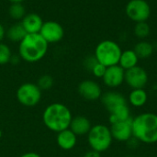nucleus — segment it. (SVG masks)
Returning a JSON list of instances; mask_svg holds the SVG:
<instances>
[{"instance_id": "obj_1", "label": "nucleus", "mask_w": 157, "mask_h": 157, "mask_svg": "<svg viewBox=\"0 0 157 157\" xmlns=\"http://www.w3.org/2000/svg\"><path fill=\"white\" fill-rule=\"evenodd\" d=\"M73 115L69 108L63 103L48 105L42 113V121L47 129L53 132H60L69 129Z\"/></svg>"}, {"instance_id": "obj_24", "label": "nucleus", "mask_w": 157, "mask_h": 157, "mask_svg": "<svg viewBox=\"0 0 157 157\" xmlns=\"http://www.w3.org/2000/svg\"><path fill=\"white\" fill-rule=\"evenodd\" d=\"M11 56H12V52L9 46L1 41L0 42V65L9 63Z\"/></svg>"}, {"instance_id": "obj_14", "label": "nucleus", "mask_w": 157, "mask_h": 157, "mask_svg": "<svg viewBox=\"0 0 157 157\" xmlns=\"http://www.w3.org/2000/svg\"><path fill=\"white\" fill-rule=\"evenodd\" d=\"M43 20L36 13H28L25 17L20 20L23 28L25 29L28 34H35L40 33V30L43 25Z\"/></svg>"}, {"instance_id": "obj_17", "label": "nucleus", "mask_w": 157, "mask_h": 157, "mask_svg": "<svg viewBox=\"0 0 157 157\" xmlns=\"http://www.w3.org/2000/svg\"><path fill=\"white\" fill-rule=\"evenodd\" d=\"M139 60H140L139 57L137 56V54L133 50H125L122 51L121 52L119 65L126 71L132 67L137 66Z\"/></svg>"}, {"instance_id": "obj_22", "label": "nucleus", "mask_w": 157, "mask_h": 157, "mask_svg": "<svg viewBox=\"0 0 157 157\" xmlns=\"http://www.w3.org/2000/svg\"><path fill=\"white\" fill-rule=\"evenodd\" d=\"M8 14L12 19L21 20L27 13L22 3H11L8 8Z\"/></svg>"}, {"instance_id": "obj_10", "label": "nucleus", "mask_w": 157, "mask_h": 157, "mask_svg": "<svg viewBox=\"0 0 157 157\" xmlns=\"http://www.w3.org/2000/svg\"><path fill=\"white\" fill-rule=\"evenodd\" d=\"M110 132L113 140L127 143L132 136V118L120 122L110 124Z\"/></svg>"}, {"instance_id": "obj_3", "label": "nucleus", "mask_w": 157, "mask_h": 157, "mask_svg": "<svg viewBox=\"0 0 157 157\" xmlns=\"http://www.w3.org/2000/svg\"><path fill=\"white\" fill-rule=\"evenodd\" d=\"M48 42L40 33L27 34L18 43V55L25 62L36 63L44 58L48 52Z\"/></svg>"}, {"instance_id": "obj_8", "label": "nucleus", "mask_w": 157, "mask_h": 157, "mask_svg": "<svg viewBox=\"0 0 157 157\" xmlns=\"http://www.w3.org/2000/svg\"><path fill=\"white\" fill-rule=\"evenodd\" d=\"M149 81V75L146 70L139 65L125 71L124 82L132 89L144 88Z\"/></svg>"}, {"instance_id": "obj_23", "label": "nucleus", "mask_w": 157, "mask_h": 157, "mask_svg": "<svg viewBox=\"0 0 157 157\" xmlns=\"http://www.w3.org/2000/svg\"><path fill=\"white\" fill-rule=\"evenodd\" d=\"M133 33L138 39L144 40L150 35L151 27L149 26V24L146 21L145 22L135 23V26H134V29H133Z\"/></svg>"}, {"instance_id": "obj_27", "label": "nucleus", "mask_w": 157, "mask_h": 157, "mask_svg": "<svg viewBox=\"0 0 157 157\" xmlns=\"http://www.w3.org/2000/svg\"><path fill=\"white\" fill-rule=\"evenodd\" d=\"M98 63V62L97 58L95 57V55H89V56H87V57L85 58L83 64H84V67H85L87 71L91 72V70L93 69V67H94Z\"/></svg>"}, {"instance_id": "obj_5", "label": "nucleus", "mask_w": 157, "mask_h": 157, "mask_svg": "<svg viewBox=\"0 0 157 157\" xmlns=\"http://www.w3.org/2000/svg\"><path fill=\"white\" fill-rule=\"evenodd\" d=\"M113 142L109 127L104 124H97L91 127L87 133V143L91 148L98 153L108 151Z\"/></svg>"}, {"instance_id": "obj_32", "label": "nucleus", "mask_w": 157, "mask_h": 157, "mask_svg": "<svg viewBox=\"0 0 157 157\" xmlns=\"http://www.w3.org/2000/svg\"><path fill=\"white\" fill-rule=\"evenodd\" d=\"M11 3H23L24 0H8Z\"/></svg>"}, {"instance_id": "obj_20", "label": "nucleus", "mask_w": 157, "mask_h": 157, "mask_svg": "<svg viewBox=\"0 0 157 157\" xmlns=\"http://www.w3.org/2000/svg\"><path fill=\"white\" fill-rule=\"evenodd\" d=\"M133 51L135 52L139 59H148L153 55L155 48L151 42L143 40L134 46Z\"/></svg>"}, {"instance_id": "obj_7", "label": "nucleus", "mask_w": 157, "mask_h": 157, "mask_svg": "<svg viewBox=\"0 0 157 157\" xmlns=\"http://www.w3.org/2000/svg\"><path fill=\"white\" fill-rule=\"evenodd\" d=\"M151 12V6L146 0H130L125 6L126 16L135 23L147 21Z\"/></svg>"}, {"instance_id": "obj_33", "label": "nucleus", "mask_w": 157, "mask_h": 157, "mask_svg": "<svg viewBox=\"0 0 157 157\" xmlns=\"http://www.w3.org/2000/svg\"><path fill=\"white\" fill-rule=\"evenodd\" d=\"M1 137H2V131L0 130V139H1Z\"/></svg>"}, {"instance_id": "obj_28", "label": "nucleus", "mask_w": 157, "mask_h": 157, "mask_svg": "<svg viewBox=\"0 0 157 157\" xmlns=\"http://www.w3.org/2000/svg\"><path fill=\"white\" fill-rule=\"evenodd\" d=\"M83 157H101V155H100V153L98 152H96L94 150H89L85 153Z\"/></svg>"}, {"instance_id": "obj_21", "label": "nucleus", "mask_w": 157, "mask_h": 157, "mask_svg": "<svg viewBox=\"0 0 157 157\" xmlns=\"http://www.w3.org/2000/svg\"><path fill=\"white\" fill-rule=\"evenodd\" d=\"M131 109L129 107V104L123 105L117 109H115L113 112L109 113V122L110 124L120 121H124L129 119H131Z\"/></svg>"}, {"instance_id": "obj_16", "label": "nucleus", "mask_w": 157, "mask_h": 157, "mask_svg": "<svg viewBox=\"0 0 157 157\" xmlns=\"http://www.w3.org/2000/svg\"><path fill=\"white\" fill-rule=\"evenodd\" d=\"M56 143L61 149L69 151L75 147L77 144V136L70 129H66L57 133Z\"/></svg>"}, {"instance_id": "obj_15", "label": "nucleus", "mask_w": 157, "mask_h": 157, "mask_svg": "<svg viewBox=\"0 0 157 157\" xmlns=\"http://www.w3.org/2000/svg\"><path fill=\"white\" fill-rule=\"evenodd\" d=\"M91 127L92 124L88 118L85 116H75L73 117L69 129L78 137L87 135Z\"/></svg>"}, {"instance_id": "obj_13", "label": "nucleus", "mask_w": 157, "mask_h": 157, "mask_svg": "<svg viewBox=\"0 0 157 157\" xmlns=\"http://www.w3.org/2000/svg\"><path fill=\"white\" fill-rule=\"evenodd\" d=\"M101 103L104 108L109 112H113L118 108L128 104L126 98L118 91H107L102 94L100 98Z\"/></svg>"}, {"instance_id": "obj_6", "label": "nucleus", "mask_w": 157, "mask_h": 157, "mask_svg": "<svg viewBox=\"0 0 157 157\" xmlns=\"http://www.w3.org/2000/svg\"><path fill=\"white\" fill-rule=\"evenodd\" d=\"M41 90L34 83H24L17 90L16 97L17 101L27 108L37 106L41 99Z\"/></svg>"}, {"instance_id": "obj_9", "label": "nucleus", "mask_w": 157, "mask_h": 157, "mask_svg": "<svg viewBox=\"0 0 157 157\" xmlns=\"http://www.w3.org/2000/svg\"><path fill=\"white\" fill-rule=\"evenodd\" d=\"M40 35L50 43H57L61 41L64 36V29L63 26L54 20L44 21L40 30Z\"/></svg>"}, {"instance_id": "obj_26", "label": "nucleus", "mask_w": 157, "mask_h": 157, "mask_svg": "<svg viewBox=\"0 0 157 157\" xmlns=\"http://www.w3.org/2000/svg\"><path fill=\"white\" fill-rule=\"evenodd\" d=\"M106 69H107V67H106L105 65H103V64L98 63L93 67V69L91 70V73H92V75H93L94 76H96L97 78H101V79H102V77H103L104 75H105Z\"/></svg>"}, {"instance_id": "obj_2", "label": "nucleus", "mask_w": 157, "mask_h": 157, "mask_svg": "<svg viewBox=\"0 0 157 157\" xmlns=\"http://www.w3.org/2000/svg\"><path fill=\"white\" fill-rule=\"evenodd\" d=\"M132 136L139 143H157V114L144 112L132 119Z\"/></svg>"}, {"instance_id": "obj_11", "label": "nucleus", "mask_w": 157, "mask_h": 157, "mask_svg": "<svg viewBox=\"0 0 157 157\" xmlns=\"http://www.w3.org/2000/svg\"><path fill=\"white\" fill-rule=\"evenodd\" d=\"M79 95L86 100L96 101L100 99L102 96V89L98 83L94 80H84L82 81L77 87Z\"/></svg>"}, {"instance_id": "obj_25", "label": "nucleus", "mask_w": 157, "mask_h": 157, "mask_svg": "<svg viewBox=\"0 0 157 157\" xmlns=\"http://www.w3.org/2000/svg\"><path fill=\"white\" fill-rule=\"evenodd\" d=\"M37 86L41 91L49 90L53 86V78L50 75H42L37 82Z\"/></svg>"}, {"instance_id": "obj_31", "label": "nucleus", "mask_w": 157, "mask_h": 157, "mask_svg": "<svg viewBox=\"0 0 157 157\" xmlns=\"http://www.w3.org/2000/svg\"><path fill=\"white\" fill-rule=\"evenodd\" d=\"M5 36H6V29L4 28V26L0 23V42L3 40Z\"/></svg>"}, {"instance_id": "obj_4", "label": "nucleus", "mask_w": 157, "mask_h": 157, "mask_svg": "<svg viewBox=\"0 0 157 157\" xmlns=\"http://www.w3.org/2000/svg\"><path fill=\"white\" fill-rule=\"evenodd\" d=\"M122 50L119 43L111 40L100 41L95 49V57L98 62L106 67L119 64Z\"/></svg>"}, {"instance_id": "obj_30", "label": "nucleus", "mask_w": 157, "mask_h": 157, "mask_svg": "<svg viewBox=\"0 0 157 157\" xmlns=\"http://www.w3.org/2000/svg\"><path fill=\"white\" fill-rule=\"evenodd\" d=\"M19 157H41L39 154L35 153V152H29V153H25L23 155H21Z\"/></svg>"}, {"instance_id": "obj_12", "label": "nucleus", "mask_w": 157, "mask_h": 157, "mask_svg": "<svg viewBox=\"0 0 157 157\" xmlns=\"http://www.w3.org/2000/svg\"><path fill=\"white\" fill-rule=\"evenodd\" d=\"M125 70L119 64L107 67L102 81L104 85L109 88H117L124 83Z\"/></svg>"}, {"instance_id": "obj_29", "label": "nucleus", "mask_w": 157, "mask_h": 157, "mask_svg": "<svg viewBox=\"0 0 157 157\" xmlns=\"http://www.w3.org/2000/svg\"><path fill=\"white\" fill-rule=\"evenodd\" d=\"M20 60H21V58H20V56H19V55H13V54H12L9 63H12V64H17V63L20 62Z\"/></svg>"}, {"instance_id": "obj_19", "label": "nucleus", "mask_w": 157, "mask_h": 157, "mask_svg": "<svg viewBox=\"0 0 157 157\" xmlns=\"http://www.w3.org/2000/svg\"><path fill=\"white\" fill-rule=\"evenodd\" d=\"M27 34L28 33L26 32L25 29L23 28V26L20 22L11 25L6 31V36L7 37V39L10 41L18 42V43L26 37Z\"/></svg>"}, {"instance_id": "obj_18", "label": "nucleus", "mask_w": 157, "mask_h": 157, "mask_svg": "<svg viewBox=\"0 0 157 157\" xmlns=\"http://www.w3.org/2000/svg\"><path fill=\"white\" fill-rule=\"evenodd\" d=\"M148 100V94L144 88L132 89L128 97V102L131 106L135 108L144 107Z\"/></svg>"}]
</instances>
